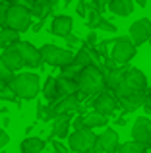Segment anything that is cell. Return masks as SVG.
I'll list each match as a JSON object with an SVG mask.
<instances>
[{
  "mask_svg": "<svg viewBox=\"0 0 151 153\" xmlns=\"http://www.w3.org/2000/svg\"><path fill=\"white\" fill-rule=\"evenodd\" d=\"M8 87L16 95V99L31 101L41 91V79L33 72H21V74H14V78L8 82Z\"/></svg>",
  "mask_w": 151,
  "mask_h": 153,
  "instance_id": "obj_1",
  "label": "cell"
},
{
  "mask_svg": "<svg viewBox=\"0 0 151 153\" xmlns=\"http://www.w3.org/2000/svg\"><path fill=\"white\" fill-rule=\"evenodd\" d=\"M78 83V97H91V95H99L107 89L105 87V76L97 70L95 66H87L79 72V76L76 78Z\"/></svg>",
  "mask_w": 151,
  "mask_h": 153,
  "instance_id": "obj_2",
  "label": "cell"
},
{
  "mask_svg": "<svg viewBox=\"0 0 151 153\" xmlns=\"http://www.w3.org/2000/svg\"><path fill=\"white\" fill-rule=\"evenodd\" d=\"M145 87H147V76H145L140 68H126L124 82L114 89L116 101L126 99L134 93H140V91H145Z\"/></svg>",
  "mask_w": 151,
  "mask_h": 153,
  "instance_id": "obj_3",
  "label": "cell"
},
{
  "mask_svg": "<svg viewBox=\"0 0 151 153\" xmlns=\"http://www.w3.org/2000/svg\"><path fill=\"white\" fill-rule=\"evenodd\" d=\"M4 25H6L8 29L16 31V33H23V31H27L31 25H33V18H31V14H29L27 8L19 6V4L16 2V4H10V6H8Z\"/></svg>",
  "mask_w": 151,
  "mask_h": 153,
  "instance_id": "obj_4",
  "label": "cell"
},
{
  "mask_svg": "<svg viewBox=\"0 0 151 153\" xmlns=\"http://www.w3.org/2000/svg\"><path fill=\"white\" fill-rule=\"evenodd\" d=\"M39 54H41V62L43 64H49V66H56V68H64L68 64H72L74 60V52L68 49H60L56 45H43L39 49Z\"/></svg>",
  "mask_w": 151,
  "mask_h": 153,
  "instance_id": "obj_5",
  "label": "cell"
},
{
  "mask_svg": "<svg viewBox=\"0 0 151 153\" xmlns=\"http://www.w3.org/2000/svg\"><path fill=\"white\" fill-rule=\"evenodd\" d=\"M138 47L130 41L128 37H116L113 41V47H110V62L116 64V66H126L130 60L136 56Z\"/></svg>",
  "mask_w": 151,
  "mask_h": 153,
  "instance_id": "obj_6",
  "label": "cell"
},
{
  "mask_svg": "<svg viewBox=\"0 0 151 153\" xmlns=\"http://www.w3.org/2000/svg\"><path fill=\"white\" fill-rule=\"evenodd\" d=\"M95 142H97V134L93 130H83L79 132H72L68 136V149L76 151V153H97L95 151Z\"/></svg>",
  "mask_w": 151,
  "mask_h": 153,
  "instance_id": "obj_7",
  "label": "cell"
},
{
  "mask_svg": "<svg viewBox=\"0 0 151 153\" xmlns=\"http://www.w3.org/2000/svg\"><path fill=\"white\" fill-rule=\"evenodd\" d=\"M16 51H18L19 58H21L23 66H31V68H41V54H39V49L29 41H18L16 43Z\"/></svg>",
  "mask_w": 151,
  "mask_h": 153,
  "instance_id": "obj_8",
  "label": "cell"
},
{
  "mask_svg": "<svg viewBox=\"0 0 151 153\" xmlns=\"http://www.w3.org/2000/svg\"><path fill=\"white\" fill-rule=\"evenodd\" d=\"M128 39L134 43V45H144L151 39V19L147 18H140L130 25L128 29Z\"/></svg>",
  "mask_w": 151,
  "mask_h": 153,
  "instance_id": "obj_9",
  "label": "cell"
},
{
  "mask_svg": "<svg viewBox=\"0 0 151 153\" xmlns=\"http://www.w3.org/2000/svg\"><path fill=\"white\" fill-rule=\"evenodd\" d=\"M132 142L141 143L144 147L151 146V118L138 116L132 124Z\"/></svg>",
  "mask_w": 151,
  "mask_h": 153,
  "instance_id": "obj_10",
  "label": "cell"
},
{
  "mask_svg": "<svg viewBox=\"0 0 151 153\" xmlns=\"http://www.w3.org/2000/svg\"><path fill=\"white\" fill-rule=\"evenodd\" d=\"M93 108H95V112H99L101 116L109 118V116L116 114V111H118V103H116V99H114L110 93L103 91V93H99L97 97H95V101H93Z\"/></svg>",
  "mask_w": 151,
  "mask_h": 153,
  "instance_id": "obj_11",
  "label": "cell"
},
{
  "mask_svg": "<svg viewBox=\"0 0 151 153\" xmlns=\"http://www.w3.org/2000/svg\"><path fill=\"white\" fill-rule=\"evenodd\" d=\"M97 143L101 147V151L105 153H116L120 147V136L114 128H103V132L97 136Z\"/></svg>",
  "mask_w": 151,
  "mask_h": 153,
  "instance_id": "obj_12",
  "label": "cell"
},
{
  "mask_svg": "<svg viewBox=\"0 0 151 153\" xmlns=\"http://www.w3.org/2000/svg\"><path fill=\"white\" fill-rule=\"evenodd\" d=\"M72 27H74V19L66 14H60V16H54L53 22H50V33L66 39L72 33Z\"/></svg>",
  "mask_w": 151,
  "mask_h": 153,
  "instance_id": "obj_13",
  "label": "cell"
},
{
  "mask_svg": "<svg viewBox=\"0 0 151 153\" xmlns=\"http://www.w3.org/2000/svg\"><path fill=\"white\" fill-rule=\"evenodd\" d=\"M70 126H72V114H58L53 120V136L64 140L70 136Z\"/></svg>",
  "mask_w": 151,
  "mask_h": 153,
  "instance_id": "obj_14",
  "label": "cell"
},
{
  "mask_svg": "<svg viewBox=\"0 0 151 153\" xmlns=\"http://www.w3.org/2000/svg\"><path fill=\"white\" fill-rule=\"evenodd\" d=\"M107 8H109L110 14L118 16V18H128L134 12L136 4H134V0H110V2L107 4Z\"/></svg>",
  "mask_w": 151,
  "mask_h": 153,
  "instance_id": "obj_15",
  "label": "cell"
},
{
  "mask_svg": "<svg viewBox=\"0 0 151 153\" xmlns=\"http://www.w3.org/2000/svg\"><path fill=\"white\" fill-rule=\"evenodd\" d=\"M0 58H2V62L6 64V68L12 72V74L18 72L19 68H23V62H21V58H19V54H18V51H16L14 45L8 47V49H4L2 54H0Z\"/></svg>",
  "mask_w": 151,
  "mask_h": 153,
  "instance_id": "obj_16",
  "label": "cell"
},
{
  "mask_svg": "<svg viewBox=\"0 0 151 153\" xmlns=\"http://www.w3.org/2000/svg\"><path fill=\"white\" fill-rule=\"evenodd\" d=\"M124 74H126V66H118V68L109 70V74L105 76V87H109V89L114 91L122 82H124Z\"/></svg>",
  "mask_w": 151,
  "mask_h": 153,
  "instance_id": "obj_17",
  "label": "cell"
},
{
  "mask_svg": "<svg viewBox=\"0 0 151 153\" xmlns=\"http://www.w3.org/2000/svg\"><path fill=\"white\" fill-rule=\"evenodd\" d=\"M56 91H58V99L72 97V95H78V83L74 79L56 78Z\"/></svg>",
  "mask_w": 151,
  "mask_h": 153,
  "instance_id": "obj_18",
  "label": "cell"
},
{
  "mask_svg": "<svg viewBox=\"0 0 151 153\" xmlns=\"http://www.w3.org/2000/svg\"><path fill=\"white\" fill-rule=\"evenodd\" d=\"M45 146H47L45 140L37 138V136H29V138H25L21 142L19 149H21V153H43Z\"/></svg>",
  "mask_w": 151,
  "mask_h": 153,
  "instance_id": "obj_19",
  "label": "cell"
},
{
  "mask_svg": "<svg viewBox=\"0 0 151 153\" xmlns=\"http://www.w3.org/2000/svg\"><path fill=\"white\" fill-rule=\"evenodd\" d=\"M107 124H109V118L101 116L95 111L83 114V126H85L87 130H93V128H107Z\"/></svg>",
  "mask_w": 151,
  "mask_h": 153,
  "instance_id": "obj_20",
  "label": "cell"
},
{
  "mask_svg": "<svg viewBox=\"0 0 151 153\" xmlns=\"http://www.w3.org/2000/svg\"><path fill=\"white\" fill-rule=\"evenodd\" d=\"M41 91H43V95H45V99H47V101H50V103L58 101V91H56V78H54V76H49V78H47V82L43 83Z\"/></svg>",
  "mask_w": 151,
  "mask_h": 153,
  "instance_id": "obj_21",
  "label": "cell"
},
{
  "mask_svg": "<svg viewBox=\"0 0 151 153\" xmlns=\"http://www.w3.org/2000/svg\"><path fill=\"white\" fill-rule=\"evenodd\" d=\"M72 64H76V66L81 68V70L87 68V66H91V49H89V47H81V49L76 52Z\"/></svg>",
  "mask_w": 151,
  "mask_h": 153,
  "instance_id": "obj_22",
  "label": "cell"
},
{
  "mask_svg": "<svg viewBox=\"0 0 151 153\" xmlns=\"http://www.w3.org/2000/svg\"><path fill=\"white\" fill-rule=\"evenodd\" d=\"M19 41V33L8 29V27H0V47L2 49H8V47L16 45Z\"/></svg>",
  "mask_w": 151,
  "mask_h": 153,
  "instance_id": "obj_23",
  "label": "cell"
},
{
  "mask_svg": "<svg viewBox=\"0 0 151 153\" xmlns=\"http://www.w3.org/2000/svg\"><path fill=\"white\" fill-rule=\"evenodd\" d=\"M116 153H147V147H144L141 143H136V142H124L120 143Z\"/></svg>",
  "mask_w": 151,
  "mask_h": 153,
  "instance_id": "obj_24",
  "label": "cell"
},
{
  "mask_svg": "<svg viewBox=\"0 0 151 153\" xmlns=\"http://www.w3.org/2000/svg\"><path fill=\"white\" fill-rule=\"evenodd\" d=\"M79 72H81V68H78L76 64H68V66L60 68V76H58V78H64V79H74V82H76V78L79 76Z\"/></svg>",
  "mask_w": 151,
  "mask_h": 153,
  "instance_id": "obj_25",
  "label": "cell"
},
{
  "mask_svg": "<svg viewBox=\"0 0 151 153\" xmlns=\"http://www.w3.org/2000/svg\"><path fill=\"white\" fill-rule=\"evenodd\" d=\"M101 19H103V14H99V12H87V16H85V25L89 27L91 31H95Z\"/></svg>",
  "mask_w": 151,
  "mask_h": 153,
  "instance_id": "obj_26",
  "label": "cell"
},
{
  "mask_svg": "<svg viewBox=\"0 0 151 153\" xmlns=\"http://www.w3.org/2000/svg\"><path fill=\"white\" fill-rule=\"evenodd\" d=\"M12 78H14V74H12V72L8 70V68H6V64H4V62H2V58H0V82L8 83Z\"/></svg>",
  "mask_w": 151,
  "mask_h": 153,
  "instance_id": "obj_27",
  "label": "cell"
},
{
  "mask_svg": "<svg viewBox=\"0 0 151 153\" xmlns=\"http://www.w3.org/2000/svg\"><path fill=\"white\" fill-rule=\"evenodd\" d=\"M97 29H101V31H109V33H114V31H118V29H116V25H113V23H110L107 18H103L101 22H99Z\"/></svg>",
  "mask_w": 151,
  "mask_h": 153,
  "instance_id": "obj_28",
  "label": "cell"
},
{
  "mask_svg": "<svg viewBox=\"0 0 151 153\" xmlns=\"http://www.w3.org/2000/svg\"><path fill=\"white\" fill-rule=\"evenodd\" d=\"M0 101H16V95L12 93V89L10 87H4L2 91H0Z\"/></svg>",
  "mask_w": 151,
  "mask_h": 153,
  "instance_id": "obj_29",
  "label": "cell"
},
{
  "mask_svg": "<svg viewBox=\"0 0 151 153\" xmlns=\"http://www.w3.org/2000/svg\"><path fill=\"white\" fill-rule=\"evenodd\" d=\"M64 41H66V45H68V47H70V49H72V47H78V45H79V43H81V39H79V37H78V35H74V33H70V35H68V37H66V39H64ZM70 49H68V51H70Z\"/></svg>",
  "mask_w": 151,
  "mask_h": 153,
  "instance_id": "obj_30",
  "label": "cell"
},
{
  "mask_svg": "<svg viewBox=\"0 0 151 153\" xmlns=\"http://www.w3.org/2000/svg\"><path fill=\"white\" fill-rule=\"evenodd\" d=\"M8 143H10V136H8L6 130H2V128H0V149H4Z\"/></svg>",
  "mask_w": 151,
  "mask_h": 153,
  "instance_id": "obj_31",
  "label": "cell"
},
{
  "mask_svg": "<svg viewBox=\"0 0 151 153\" xmlns=\"http://www.w3.org/2000/svg\"><path fill=\"white\" fill-rule=\"evenodd\" d=\"M95 43H97V31H89V33H87V39H85V47H93Z\"/></svg>",
  "mask_w": 151,
  "mask_h": 153,
  "instance_id": "obj_32",
  "label": "cell"
},
{
  "mask_svg": "<svg viewBox=\"0 0 151 153\" xmlns=\"http://www.w3.org/2000/svg\"><path fill=\"white\" fill-rule=\"evenodd\" d=\"M72 128H74V132H79V130H83V114H79L76 120H72Z\"/></svg>",
  "mask_w": 151,
  "mask_h": 153,
  "instance_id": "obj_33",
  "label": "cell"
},
{
  "mask_svg": "<svg viewBox=\"0 0 151 153\" xmlns=\"http://www.w3.org/2000/svg\"><path fill=\"white\" fill-rule=\"evenodd\" d=\"M53 147H54V151H56V153H68L70 151L68 147H66L64 143H60L58 140H53Z\"/></svg>",
  "mask_w": 151,
  "mask_h": 153,
  "instance_id": "obj_34",
  "label": "cell"
},
{
  "mask_svg": "<svg viewBox=\"0 0 151 153\" xmlns=\"http://www.w3.org/2000/svg\"><path fill=\"white\" fill-rule=\"evenodd\" d=\"M6 12H8V4H0V25H4V22H6Z\"/></svg>",
  "mask_w": 151,
  "mask_h": 153,
  "instance_id": "obj_35",
  "label": "cell"
},
{
  "mask_svg": "<svg viewBox=\"0 0 151 153\" xmlns=\"http://www.w3.org/2000/svg\"><path fill=\"white\" fill-rule=\"evenodd\" d=\"M147 93H149V91H147ZM141 107L145 108V112H149V114H151V93H149V95H145L144 105H141Z\"/></svg>",
  "mask_w": 151,
  "mask_h": 153,
  "instance_id": "obj_36",
  "label": "cell"
},
{
  "mask_svg": "<svg viewBox=\"0 0 151 153\" xmlns=\"http://www.w3.org/2000/svg\"><path fill=\"white\" fill-rule=\"evenodd\" d=\"M78 14L81 16V18H85V16H87V4L85 2H79L78 4Z\"/></svg>",
  "mask_w": 151,
  "mask_h": 153,
  "instance_id": "obj_37",
  "label": "cell"
},
{
  "mask_svg": "<svg viewBox=\"0 0 151 153\" xmlns=\"http://www.w3.org/2000/svg\"><path fill=\"white\" fill-rule=\"evenodd\" d=\"M43 25H45V19H39V22L35 23V25H31V29H33L35 33H39V31L43 29Z\"/></svg>",
  "mask_w": 151,
  "mask_h": 153,
  "instance_id": "obj_38",
  "label": "cell"
},
{
  "mask_svg": "<svg viewBox=\"0 0 151 153\" xmlns=\"http://www.w3.org/2000/svg\"><path fill=\"white\" fill-rule=\"evenodd\" d=\"M116 124H118V126H126V116H118Z\"/></svg>",
  "mask_w": 151,
  "mask_h": 153,
  "instance_id": "obj_39",
  "label": "cell"
},
{
  "mask_svg": "<svg viewBox=\"0 0 151 153\" xmlns=\"http://www.w3.org/2000/svg\"><path fill=\"white\" fill-rule=\"evenodd\" d=\"M134 4H138L140 8H145V4H147V2H145V0H138V2H134Z\"/></svg>",
  "mask_w": 151,
  "mask_h": 153,
  "instance_id": "obj_40",
  "label": "cell"
},
{
  "mask_svg": "<svg viewBox=\"0 0 151 153\" xmlns=\"http://www.w3.org/2000/svg\"><path fill=\"white\" fill-rule=\"evenodd\" d=\"M6 85H8V83H4V82H0V91H2V89H4V87H6Z\"/></svg>",
  "mask_w": 151,
  "mask_h": 153,
  "instance_id": "obj_41",
  "label": "cell"
},
{
  "mask_svg": "<svg viewBox=\"0 0 151 153\" xmlns=\"http://www.w3.org/2000/svg\"><path fill=\"white\" fill-rule=\"evenodd\" d=\"M149 47H151V39H149Z\"/></svg>",
  "mask_w": 151,
  "mask_h": 153,
  "instance_id": "obj_42",
  "label": "cell"
}]
</instances>
